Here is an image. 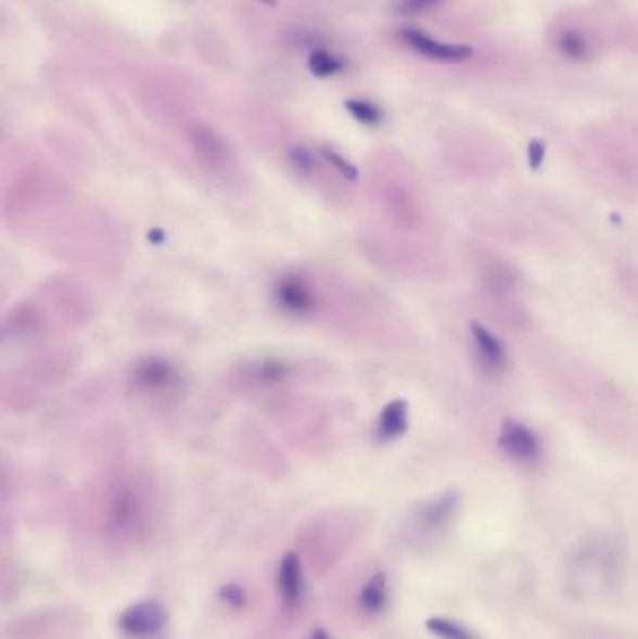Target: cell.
I'll use <instances>...</instances> for the list:
<instances>
[{
	"instance_id": "1",
	"label": "cell",
	"mask_w": 638,
	"mask_h": 639,
	"mask_svg": "<svg viewBox=\"0 0 638 639\" xmlns=\"http://www.w3.org/2000/svg\"><path fill=\"white\" fill-rule=\"evenodd\" d=\"M103 519L115 535H137L149 525L156 494L146 473L139 470L116 471L102 491Z\"/></svg>"
},
{
	"instance_id": "2",
	"label": "cell",
	"mask_w": 638,
	"mask_h": 639,
	"mask_svg": "<svg viewBox=\"0 0 638 639\" xmlns=\"http://www.w3.org/2000/svg\"><path fill=\"white\" fill-rule=\"evenodd\" d=\"M399 38L416 54H420L429 61L441 62V64H462V62L472 61V56H474V49L470 46L436 40L433 36L416 30V28H405L399 34Z\"/></svg>"
},
{
	"instance_id": "3",
	"label": "cell",
	"mask_w": 638,
	"mask_h": 639,
	"mask_svg": "<svg viewBox=\"0 0 638 639\" xmlns=\"http://www.w3.org/2000/svg\"><path fill=\"white\" fill-rule=\"evenodd\" d=\"M133 385L144 397H169L180 387V372L173 365L157 359H146L137 365Z\"/></svg>"
},
{
	"instance_id": "4",
	"label": "cell",
	"mask_w": 638,
	"mask_h": 639,
	"mask_svg": "<svg viewBox=\"0 0 638 639\" xmlns=\"http://www.w3.org/2000/svg\"><path fill=\"white\" fill-rule=\"evenodd\" d=\"M190 142L204 167L219 176L229 175L232 154L221 135L206 126H193L190 129Z\"/></svg>"
},
{
	"instance_id": "5",
	"label": "cell",
	"mask_w": 638,
	"mask_h": 639,
	"mask_svg": "<svg viewBox=\"0 0 638 639\" xmlns=\"http://www.w3.org/2000/svg\"><path fill=\"white\" fill-rule=\"evenodd\" d=\"M165 623H167L165 608L154 600H144V602L129 605L118 617L120 630L131 638H149L162 632Z\"/></svg>"
},
{
	"instance_id": "6",
	"label": "cell",
	"mask_w": 638,
	"mask_h": 639,
	"mask_svg": "<svg viewBox=\"0 0 638 639\" xmlns=\"http://www.w3.org/2000/svg\"><path fill=\"white\" fill-rule=\"evenodd\" d=\"M304 571L299 558L294 552H286L278 568V591L286 610H296L304 599Z\"/></svg>"
},
{
	"instance_id": "7",
	"label": "cell",
	"mask_w": 638,
	"mask_h": 639,
	"mask_svg": "<svg viewBox=\"0 0 638 639\" xmlns=\"http://www.w3.org/2000/svg\"><path fill=\"white\" fill-rule=\"evenodd\" d=\"M500 447L519 462H532L541 452L537 437L519 423H508L503 426Z\"/></svg>"
},
{
	"instance_id": "8",
	"label": "cell",
	"mask_w": 638,
	"mask_h": 639,
	"mask_svg": "<svg viewBox=\"0 0 638 639\" xmlns=\"http://www.w3.org/2000/svg\"><path fill=\"white\" fill-rule=\"evenodd\" d=\"M554 49L565 61L586 64L594 59V43L580 28H564L554 38Z\"/></svg>"
},
{
	"instance_id": "9",
	"label": "cell",
	"mask_w": 638,
	"mask_h": 639,
	"mask_svg": "<svg viewBox=\"0 0 638 639\" xmlns=\"http://www.w3.org/2000/svg\"><path fill=\"white\" fill-rule=\"evenodd\" d=\"M457 496L456 494H446L435 501H429L423 504L418 514H416V522L428 529V532H438L444 525L448 524L454 512H456Z\"/></svg>"
},
{
	"instance_id": "10",
	"label": "cell",
	"mask_w": 638,
	"mask_h": 639,
	"mask_svg": "<svg viewBox=\"0 0 638 639\" xmlns=\"http://www.w3.org/2000/svg\"><path fill=\"white\" fill-rule=\"evenodd\" d=\"M360 608L369 615H377L386 608L387 602V582L386 576L379 572L374 574L373 578L367 582L366 586L361 587L360 591Z\"/></svg>"
},
{
	"instance_id": "11",
	"label": "cell",
	"mask_w": 638,
	"mask_h": 639,
	"mask_svg": "<svg viewBox=\"0 0 638 639\" xmlns=\"http://www.w3.org/2000/svg\"><path fill=\"white\" fill-rule=\"evenodd\" d=\"M475 344H477V352L482 357L483 363L489 369H500L503 365V348L500 341L496 336L490 335L489 331L483 330L482 325L474 323Z\"/></svg>"
},
{
	"instance_id": "12",
	"label": "cell",
	"mask_w": 638,
	"mask_h": 639,
	"mask_svg": "<svg viewBox=\"0 0 638 639\" xmlns=\"http://www.w3.org/2000/svg\"><path fill=\"white\" fill-rule=\"evenodd\" d=\"M309 69L317 77H333L345 69V61L327 49H317L309 56Z\"/></svg>"
},
{
	"instance_id": "13",
	"label": "cell",
	"mask_w": 638,
	"mask_h": 639,
	"mask_svg": "<svg viewBox=\"0 0 638 639\" xmlns=\"http://www.w3.org/2000/svg\"><path fill=\"white\" fill-rule=\"evenodd\" d=\"M429 632L435 634L436 638L441 639H477L474 634L470 632L467 626L461 623H456L451 619H442V617H433L425 623Z\"/></svg>"
},
{
	"instance_id": "14",
	"label": "cell",
	"mask_w": 638,
	"mask_h": 639,
	"mask_svg": "<svg viewBox=\"0 0 638 639\" xmlns=\"http://www.w3.org/2000/svg\"><path fill=\"white\" fill-rule=\"evenodd\" d=\"M345 105H347L348 111L353 113L354 118L363 122V124L374 126V124H379V122L382 120L381 108L373 105L371 101L348 100Z\"/></svg>"
},
{
	"instance_id": "15",
	"label": "cell",
	"mask_w": 638,
	"mask_h": 639,
	"mask_svg": "<svg viewBox=\"0 0 638 639\" xmlns=\"http://www.w3.org/2000/svg\"><path fill=\"white\" fill-rule=\"evenodd\" d=\"M442 0H401L397 4V10L405 15H418L423 12H429L433 8L438 7Z\"/></svg>"
},
{
	"instance_id": "16",
	"label": "cell",
	"mask_w": 638,
	"mask_h": 639,
	"mask_svg": "<svg viewBox=\"0 0 638 639\" xmlns=\"http://www.w3.org/2000/svg\"><path fill=\"white\" fill-rule=\"evenodd\" d=\"M224 600L234 608H240L244 605V592L238 586H227L224 589Z\"/></svg>"
},
{
	"instance_id": "17",
	"label": "cell",
	"mask_w": 638,
	"mask_h": 639,
	"mask_svg": "<svg viewBox=\"0 0 638 639\" xmlns=\"http://www.w3.org/2000/svg\"><path fill=\"white\" fill-rule=\"evenodd\" d=\"M309 639H332L330 638V634L324 630V628H317V630H312L311 636Z\"/></svg>"
},
{
	"instance_id": "18",
	"label": "cell",
	"mask_w": 638,
	"mask_h": 639,
	"mask_svg": "<svg viewBox=\"0 0 638 639\" xmlns=\"http://www.w3.org/2000/svg\"><path fill=\"white\" fill-rule=\"evenodd\" d=\"M260 2H265L268 7H273V4H276V0H260Z\"/></svg>"
}]
</instances>
